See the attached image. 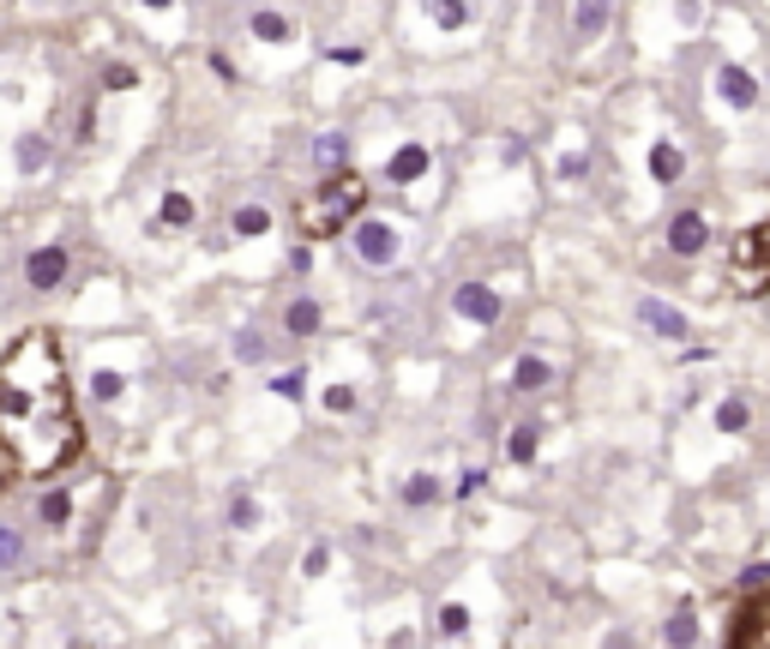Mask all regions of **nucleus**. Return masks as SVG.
<instances>
[{
    "instance_id": "obj_1",
    "label": "nucleus",
    "mask_w": 770,
    "mask_h": 649,
    "mask_svg": "<svg viewBox=\"0 0 770 649\" xmlns=\"http://www.w3.org/2000/svg\"><path fill=\"white\" fill-rule=\"evenodd\" d=\"M0 451L13 475L54 481L85 457V416L54 331H25L0 355Z\"/></svg>"
},
{
    "instance_id": "obj_2",
    "label": "nucleus",
    "mask_w": 770,
    "mask_h": 649,
    "mask_svg": "<svg viewBox=\"0 0 770 649\" xmlns=\"http://www.w3.org/2000/svg\"><path fill=\"white\" fill-rule=\"evenodd\" d=\"M362 211H367V181L355 169H343V175H331V181H319L314 193L295 205V229H301V241H331V234L350 229Z\"/></svg>"
},
{
    "instance_id": "obj_3",
    "label": "nucleus",
    "mask_w": 770,
    "mask_h": 649,
    "mask_svg": "<svg viewBox=\"0 0 770 649\" xmlns=\"http://www.w3.org/2000/svg\"><path fill=\"white\" fill-rule=\"evenodd\" d=\"M729 283L741 289V295H758V289H770V217L734 234V253H729Z\"/></svg>"
},
{
    "instance_id": "obj_4",
    "label": "nucleus",
    "mask_w": 770,
    "mask_h": 649,
    "mask_svg": "<svg viewBox=\"0 0 770 649\" xmlns=\"http://www.w3.org/2000/svg\"><path fill=\"white\" fill-rule=\"evenodd\" d=\"M722 637H729L734 649L770 644V589H765V584H753V596L734 601V613H729V625H722Z\"/></svg>"
},
{
    "instance_id": "obj_5",
    "label": "nucleus",
    "mask_w": 770,
    "mask_h": 649,
    "mask_svg": "<svg viewBox=\"0 0 770 649\" xmlns=\"http://www.w3.org/2000/svg\"><path fill=\"white\" fill-rule=\"evenodd\" d=\"M66 271H73V253H66V247H37L25 259V283L42 289V295H49V289H61Z\"/></svg>"
},
{
    "instance_id": "obj_6",
    "label": "nucleus",
    "mask_w": 770,
    "mask_h": 649,
    "mask_svg": "<svg viewBox=\"0 0 770 649\" xmlns=\"http://www.w3.org/2000/svg\"><path fill=\"white\" fill-rule=\"evenodd\" d=\"M452 307H457V319H470V324H500V295L494 289H482V283H457V295H452Z\"/></svg>"
},
{
    "instance_id": "obj_7",
    "label": "nucleus",
    "mask_w": 770,
    "mask_h": 649,
    "mask_svg": "<svg viewBox=\"0 0 770 649\" xmlns=\"http://www.w3.org/2000/svg\"><path fill=\"white\" fill-rule=\"evenodd\" d=\"M668 247H674L680 259H692V253H705V247H710V222L698 217V211H680V217L668 222Z\"/></svg>"
},
{
    "instance_id": "obj_8",
    "label": "nucleus",
    "mask_w": 770,
    "mask_h": 649,
    "mask_svg": "<svg viewBox=\"0 0 770 649\" xmlns=\"http://www.w3.org/2000/svg\"><path fill=\"white\" fill-rule=\"evenodd\" d=\"M355 222H362V217H355ZM355 247H362L367 265H386L397 253V234L386 229V222H362V229H355Z\"/></svg>"
},
{
    "instance_id": "obj_9",
    "label": "nucleus",
    "mask_w": 770,
    "mask_h": 649,
    "mask_svg": "<svg viewBox=\"0 0 770 649\" xmlns=\"http://www.w3.org/2000/svg\"><path fill=\"white\" fill-rule=\"evenodd\" d=\"M717 91L729 97L734 109H753V103H758V85H753V73H746V66H722V73H717Z\"/></svg>"
},
{
    "instance_id": "obj_10",
    "label": "nucleus",
    "mask_w": 770,
    "mask_h": 649,
    "mask_svg": "<svg viewBox=\"0 0 770 649\" xmlns=\"http://www.w3.org/2000/svg\"><path fill=\"white\" fill-rule=\"evenodd\" d=\"M639 319L651 324L656 338H686V319H680V307H662V301H639Z\"/></svg>"
},
{
    "instance_id": "obj_11",
    "label": "nucleus",
    "mask_w": 770,
    "mask_h": 649,
    "mask_svg": "<svg viewBox=\"0 0 770 649\" xmlns=\"http://www.w3.org/2000/svg\"><path fill=\"white\" fill-rule=\"evenodd\" d=\"M651 175H656V181H662V187H674L680 181V175H686V156H680L674 151V144H656V151H651Z\"/></svg>"
},
{
    "instance_id": "obj_12",
    "label": "nucleus",
    "mask_w": 770,
    "mask_h": 649,
    "mask_svg": "<svg viewBox=\"0 0 770 649\" xmlns=\"http://www.w3.org/2000/svg\"><path fill=\"white\" fill-rule=\"evenodd\" d=\"M283 331H289V338H314V331H319V301H289Z\"/></svg>"
},
{
    "instance_id": "obj_13",
    "label": "nucleus",
    "mask_w": 770,
    "mask_h": 649,
    "mask_svg": "<svg viewBox=\"0 0 770 649\" xmlns=\"http://www.w3.org/2000/svg\"><path fill=\"white\" fill-rule=\"evenodd\" d=\"M421 169H428V151H421V144H404V151L392 156V181H397V187L421 181Z\"/></svg>"
},
{
    "instance_id": "obj_14",
    "label": "nucleus",
    "mask_w": 770,
    "mask_h": 649,
    "mask_svg": "<svg viewBox=\"0 0 770 649\" xmlns=\"http://www.w3.org/2000/svg\"><path fill=\"white\" fill-rule=\"evenodd\" d=\"M602 25H608V0H578V7H572V30H578V37H596Z\"/></svg>"
},
{
    "instance_id": "obj_15",
    "label": "nucleus",
    "mask_w": 770,
    "mask_h": 649,
    "mask_svg": "<svg viewBox=\"0 0 770 649\" xmlns=\"http://www.w3.org/2000/svg\"><path fill=\"white\" fill-rule=\"evenodd\" d=\"M248 30H253L260 42H289V37H295V25H289L283 13H253V18H248Z\"/></svg>"
},
{
    "instance_id": "obj_16",
    "label": "nucleus",
    "mask_w": 770,
    "mask_h": 649,
    "mask_svg": "<svg viewBox=\"0 0 770 649\" xmlns=\"http://www.w3.org/2000/svg\"><path fill=\"white\" fill-rule=\"evenodd\" d=\"M157 222H163V229H187V222H193V199H187V193H163Z\"/></svg>"
},
{
    "instance_id": "obj_17",
    "label": "nucleus",
    "mask_w": 770,
    "mask_h": 649,
    "mask_svg": "<svg viewBox=\"0 0 770 649\" xmlns=\"http://www.w3.org/2000/svg\"><path fill=\"white\" fill-rule=\"evenodd\" d=\"M25 565V530L0 523V572H18Z\"/></svg>"
},
{
    "instance_id": "obj_18",
    "label": "nucleus",
    "mask_w": 770,
    "mask_h": 649,
    "mask_svg": "<svg viewBox=\"0 0 770 649\" xmlns=\"http://www.w3.org/2000/svg\"><path fill=\"white\" fill-rule=\"evenodd\" d=\"M548 361H535V355H518V373H512V385H518V391H542V385H548Z\"/></svg>"
},
{
    "instance_id": "obj_19",
    "label": "nucleus",
    "mask_w": 770,
    "mask_h": 649,
    "mask_svg": "<svg viewBox=\"0 0 770 649\" xmlns=\"http://www.w3.org/2000/svg\"><path fill=\"white\" fill-rule=\"evenodd\" d=\"M265 229H272V211L265 205H241L236 211V234H265Z\"/></svg>"
},
{
    "instance_id": "obj_20",
    "label": "nucleus",
    "mask_w": 770,
    "mask_h": 649,
    "mask_svg": "<svg viewBox=\"0 0 770 649\" xmlns=\"http://www.w3.org/2000/svg\"><path fill=\"white\" fill-rule=\"evenodd\" d=\"M404 499H409V506H428V499H440V481H433V475H416V481L404 487Z\"/></svg>"
},
{
    "instance_id": "obj_21",
    "label": "nucleus",
    "mask_w": 770,
    "mask_h": 649,
    "mask_svg": "<svg viewBox=\"0 0 770 649\" xmlns=\"http://www.w3.org/2000/svg\"><path fill=\"white\" fill-rule=\"evenodd\" d=\"M717 428H722V433H746V403H722V409H717Z\"/></svg>"
},
{
    "instance_id": "obj_22",
    "label": "nucleus",
    "mask_w": 770,
    "mask_h": 649,
    "mask_svg": "<svg viewBox=\"0 0 770 649\" xmlns=\"http://www.w3.org/2000/svg\"><path fill=\"white\" fill-rule=\"evenodd\" d=\"M103 85H109V91H132V85H139V66H127V61H121V66H109V73H103Z\"/></svg>"
},
{
    "instance_id": "obj_23",
    "label": "nucleus",
    "mask_w": 770,
    "mask_h": 649,
    "mask_svg": "<svg viewBox=\"0 0 770 649\" xmlns=\"http://www.w3.org/2000/svg\"><path fill=\"white\" fill-rule=\"evenodd\" d=\"M42 156H49V144H42V139H25V144H18V163H25V175L42 169Z\"/></svg>"
},
{
    "instance_id": "obj_24",
    "label": "nucleus",
    "mask_w": 770,
    "mask_h": 649,
    "mask_svg": "<svg viewBox=\"0 0 770 649\" xmlns=\"http://www.w3.org/2000/svg\"><path fill=\"white\" fill-rule=\"evenodd\" d=\"M326 565H331V547L319 542V547H307V559H301V572L307 577H326Z\"/></svg>"
},
{
    "instance_id": "obj_25",
    "label": "nucleus",
    "mask_w": 770,
    "mask_h": 649,
    "mask_svg": "<svg viewBox=\"0 0 770 649\" xmlns=\"http://www.w3.org/2000/svg\"><path fill=\"white\" fill-rule=\"evenodd\" d=\"M530 457H535V433L518 428V433H512V463H530Z\"/></svg>"
},
{
    "instance_id": "obj_26",
    "label": "nucleus",
    "mask_w": 770,
    "mask_h": 649,
    "mask_svg": "<svg viewBox=\"0 0 770 649\" xmlns=\"http://www.w3.org/2000/svg\"><path fill=\"white\" fill-rule=\"evenodd\" d=\"M326 409H331V416H343V409H355V391H350V385H331V391H326Z\"/></svg>"
},
{
    "instance_id": "obj_27",
    "label": "nucleus",
    "mask_w": 770,
    "mask_h": 649,
    "mask_svg": "<svg viewBox=\"0 0 770 649\" xmlns=\"http://www.w3.org/2000/svg\"><path fill=\"white\" fill-rule=\"evenodd\" d=\"M229 523H236V530H253V523H260V506H253V499H236V511H229Z\"/></svg>"
},
{
    "instance_id": "obj_28",
    "label": "nucleus",
    "mask_w": 770,
    "mask_h": 649,
    "mask_svg": "<svg viewBox=\"0 0 770 649\" xmlns=\"http://www.w3.org/2000/svg\"><path fill=\"white\" fill-rule=\"evenodd\" d=\"M272 385H277V391H283V397H301V373H277V379H272Z\"/></svg>"
},
{
    "instance_id": "obj_29",
    "label": "nucleus",
    "mask_w": 770,
    "mask_h": 649,
    "mask_svg": "<svg viewBox=\"0 0 770 649\" xmlns=\"http://www.w3.org/2000/svg\"><path fill=\"white\" fill-rule=\"evenodd\" d=\"M7 481H13V463H7V451H0V494H7Z\"/></svg>"
},
{
    "instance_id": "obj_30",
    "label": "nucleus",
    "mask_w": 770,
    "mask_h": 649,
    "mask_svg": "<svg viewBox=\"0 0 770 649\" xmlns=\"http://www.w3.org/2000/svg\"><path fill=\"white\" fill-rule=\"evenodd\" d=\"M144 7H157V13H163V7H175V0H144Z\"/></svg>"
}]
</instances>
